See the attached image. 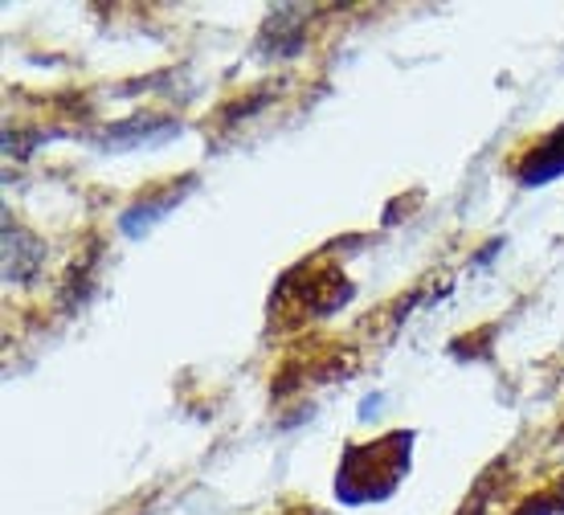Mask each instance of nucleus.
<instances>
[{
    "label": "nucleus",
    "instance_id": "obj_1",
    "mask_svg": "<svg viewBox=\"0 0 564 515\" xmlns=\"http://www.w3.org/2000/svg\"><path fill=\"white\" fill-rule=\"evenodd\" d=\"M520 184L536 189V184H549L552 176H564V127H556L549 140H540L532 152L523 155L520 168H516Z\"/></svg>",
    "mask_w": 564,
    "mask_h": 515
},
{
    "label": "nucleus",
    "instance_id": "obj_2",
    "mask_svg": "<svg viewBox=\"0 0 564 515\" xmlns=\"http://www.w3.org/2000/svg\"><path fill=\"white\" fill-rule=\"evenodd\" d=\"M516 515H552V500H549V495H540V500H528Z\"/></svg>",
    "mask_w": 564,
    "mask_h": 515
}]
</instances>
